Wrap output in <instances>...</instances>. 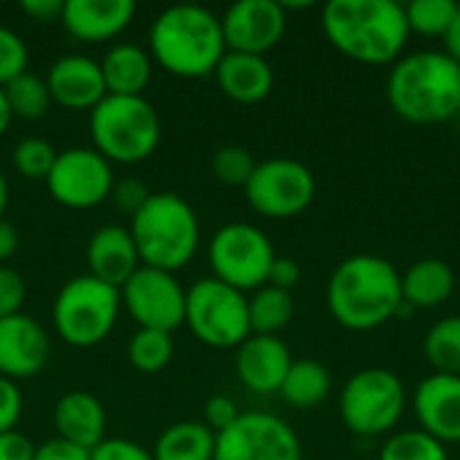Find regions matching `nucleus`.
Masks as SVG:
<instances>
[{
    "instance_id": "nucleus-1",
    "label": "nucleus",
    "mask_w": 460,
    "mask_h": 460,
    "mask_svg": "<svg viewBox=\"0 0 460 460\" xmlns=\"http://www.w3.org/2000/svg\"><path fill=\"white\" fill-rule=\"evenodd\" d=\"M321 24L329 43L361 65H396L412 35L396 0H329Z\"/></svg>"
},
{
    "instance_id": "nucleus-2",
    "label": "nucleus",
    "mask_w": 460,
    "mask_h": 460,
    "mask_svg": "<svg viewBox=\"0 0 460 460\" xmlns=\"http://www.w3.org/2000/svg\"><path fill=\"white\" fill-rule=\"evenodd\" d=\"M326 305L342 329L375 332L404 307L402 275L383 256H350L332 272L326 286Z\"/></svg>"
},
{
    "instance_id": "nucleus-3",
    "label": "nucleus",
    "mask_w": 460,
    "mask_h": 460,
    "mask_svg": "<svg viewBox=\"0 0 460 460\" xmlns=\"http://www.w3.org/2000/svg\"><path fill=\"white\" fill-rule=\"evenodd\" d=\"M151 59L178 78H208L226 54L221 19L205 5H170L148 32Z\"/></svg>"
},
{
    "instance_id": "nucleus-4",
    "label": "nucleus",
    "mask_w": 460,
    "mask_h": 460,
    "mask_svg": "<svg viewBox=\"0 0 460 460\" xmlns=\"http://www.w3.org/2000/svg\"><path fill=\"white\" fill-rule=\"evenodd\" d=\"M385 94L410 124L450 121L460 113V65L447 51H415L391 67Z\"/></svg>"
},
{
    "instance_id": "nucleus-5",
    "label": "nucleus",
    "mask_w": 460,
    "mask_h": 460,
    "mask_svg": "<svg viewBox=\"0 0 460 460\" xmlns=\"http://www.w3.org/2000/svg\"><path fill=\"white\" fill-rule=\"evenodd\" d=\"M143 267L178 272L199 248V218L194 208L175 191H151L146 205L129 218Z\"/></svg>"
},
{
    "instance_id": "nucleus-6",
    "label": "nucleus",
    "mask_w": 460,
    "mask_h": 460,
    "mask_svg": "<svg viewBox=\"0 0 460 460\" xmlns=\"http://www.w3.org/2000/svg\"><path fill=\"white\" fill-rule=\"evenodd\" d=\"M92 143L111 164L146 162L162 140V121L146 97L105 94L89 113Z\"/></svg>"
},
{
    "instance_id": "nucleus-7",
    "label": "nucleus",
    "mask_w": 460,
    "mask_h": 460,
    "mask_svg": "<svg viewBox=\"0 0 460 460\" xmlns=\"http://www.w3.org/2000/svg\"><path fill=\"white\" fill-rule=\"evenodd\" d=\"M119 313H121L119 288L92 275H78L67 280L54 296L51 323L65 345L94 348L113 332Z\"/></svg>"
},
{
    "instance_id": "nucleus-8",
    "label": "nucleus",
    "mask_w": 460,
    "mask_h": 460,
    "mask_svg": "<svg viewBox=\"0 0 460 460\" xmlns=\"http://www.w3.org/2000/svg\"><path fill=\"white\" fill-rule=\"evenodd\" d=\"M407 407V391L396 372L367 367L356 372L340 394V418L356 437L391 434Z\"/></svg>"
},
{
    "instance_id": "nucleus-9",
    "label": "nucleus",
    "mask_w": 460,
    "mask_h": 460,
    "mask_svg": "<svg viewBox=\"0 0 460 460\" xmlns=\"http://www.w3.org/2000/svg\"><path fill=\"white\" fill-rule=\"evenodd\" d=\"M189 332L210 348H240L251 337L248 296L216 278H202L186 291Z\"/></svg>"
},
{
    "instance_id": "nucleus-10",
    "label": "nucleus",
    "mask_w": 460,
    "mask_h": 460,
    "mask_svg": "<svg viewBox=\"0 0 460 460\" xmlns=\"http://www.w3.org/2000/svg\"><path fill=\"white\" fill-rule=\"evenodd\" d=\"M275 259L278 253L270 237L259 226L243 221L221 226L208 245V261L213 278L243 294L267 286Z\"/></svg>"
},
{
    "instance_id": "nucleus-11",
    "label": "nucleus",
    "mask_w": 460,
    "mask_h": 460,
    "mask_svg": "<svg viewBox=\"0 0 460 460\" xmlns=\"http://www.w3.org/2000/svg\"><path fill=\"white\" fill-rule=\"evenodd\" d=\"M245 199L264 218H294L313 205L315 175L296 159L280 156L259 162L251 181L245 183Z\"/></svg>"
},
{
    "instance_id": "nucleus-12",
    "label": "nucleus",
    "mask_w": 460,
    "mask_h": 460,
    "mask_svg": "<svg viewBox=\"0 0 460 460\" xmlns=\"http://www.w3.org/2000/svg\"><path fill=\"white\" fill-rule=\"evenodd\" d=\"M213 460H302L296 431L270 412H240V418L216 434Z\"/></svg>"
},
{
    "instance_id": "nucleus-13",
    "label": "nucleus",
    "mask_w": 460,
    "mask_h": 460,
    "mask_svg": "<svg viewBox=\"0 0 460 460\" xmlns=\"http://www.w3.org/2000/svg\"><path fill=\"white\" fill-rule=\"evenodd\" d=\"M113 183V164L94 148L59 151L46 178L51 199L67 210H92L102 205L111 197Z\"/></svg>"
},
{
    "instance_id": "nucleus-14",
    "label": "nucleus",
    "mask_w": 460,
    "mask_h": 460,
    "mask_svg": "<svg viewBox=\"0 0 460 460\" xmlns=\"http://www.w3.org/2000/svg\"><path fill=\"white\" fill-rule=\"evenodd\" d=\"M121 307L132 315L137 329L172 334L186 318V291L172 272L140 267L121 288Z\"/></svg>"
},
{
    "instance_id": "nucleus-15",
    "label": "nucleus",
    "mask_w": 460,
    "mask_h": 460,
    "mask_svg": "<svg viewBox=\"0 0 460 460\" xmlns=\"http://www.w3.org/2000/svg\"><path fill=\"white\" fill-rule=\"evenodd\" d=\"M286 8L278 0H237L221 16L226 51L264 57L286 35Z\"/></svg>"
},
{
    "instance_id": "nucleus-16",
    "label": "nucleus",
    "mask_w": 460,
    "mask_h": 460,
    "mask_svg": "<svg viewBox=\"0 0 460 460\" xmlns=\"http://www.w3.org/2000/svg\"><path fill=\"white\" fill-rule=\"evenodd\" d=\"M49 356V334L35 318L16 313L0 321V377L30 380L43 372Z\"/></svg>"
},
{
    "instance_id": "nucleus-17",
    "label": "nucleus",
    "mask_w": 460,
    "mask_h": 460,
    "mask_svg": "<svg viewBox=\"0 0 460 460\" xmlns=\"http://www.w3.org/2000/svg\"><path fill=\"white\" fill-rule=\"evenodd\" d=\"M51 102L67 111H94L97 102L108 94L100 62L84 54H65L54 59L46 75Z\"/></svg>"
},
{
    "instance_id": "nucleus-18",
    "label": "nucleus",
    "mask_w": 460,
    "mask_h": 460,
    "mask_svg": "<svg viewBox=\"0 0 460 460\" xmlns=\"http://www.w3.org/2000/svg\"><path fill=\"white\" fill-rule=\"evenodd\" d=\"M412 407L420 431L442 445L460 442V377L434 372L415 388Z\"/></svg>"
},
{
    "instance_id": "nucleus-19",
    "label": "nucleus",
    "mask_w": 460,
    "mask_h": 460,
    "mask_svg": "<svg viewBox=\"0 0 460 460\" xmlns=\"http://www.w3.org/2000/svg\"><path fill=\"white\" fill-rule=\"evenodd\" d=\"M291 364L294 358L286 342L280 337H264V334H251L237 348V358H234L240 383L259 396L278 394Z\"/></svg>"
},
{
    "instance_id": "nucleus-20",
    "label": "nucleus",
    "mask_w": 460,
    "mask_h": 460,
    "mask_svg": "<svg viewBox=\"0 0 460 460\" xmlns=\"http://www.w3.org/2000/svg\"><path fill=\"white\" fill-rule=\"evenodd\" d=\"M137 5L132 0H67L62 11V27L81 43H102L121 35Z\"/></svg>"
},
{
    "instance_id": "nucleus-21",
    "label": "nucleus",
    "mask_w": 460,
    "mask_h": 460,
    "mask_svg": "<svg viewBox=\"0 0 460 460\" xmlns=\"http://www.w3.org/2000/svg\"><path fill=\"white\" fill-rule=\"evenodd\" d=\"M86 264H89L86 275H92L113 288H121L143 267L129 229L119 226V224H105L89 237Z\"/></svg>"
},
{
    "instance_id": "nucleus-22",
    "label": "nucleus",
    "mask_w": 460,
    "mask_h": 460,
    "mask_svg": "<svg viewBox=\"0 0 460 460\" xmlns=\"http://www.w3.org/2000/svg\"><path fill=\"white\" fill-rule=\"evenodd\" d=\"M105 407L97 396L86 391H67L54 404V431L57 439L75 445L81 450H94L105 442Z\"/></svg>"
},
{
    "instance_id": "nucleus-23",
    "label": "nucleus",
    "mask_w": 460,
    "mask_h": 460,
    "mask_svg": "<svg viewBox=\"0 0 460 460\" xmlns=\"http://www.w3.org/2000/svg\"><path fill=\"white\" fill-rule=\"evenodd\" d=\"M213 75H216L218 89L240 105L261 102L264 97H270L275 86V73L270 62L256 54L226 51Z\"/></svg>"
},
{
    "instance_id": "nucleus-24",
    "label": "nucleus",
    "mask_w": 460,
    "mask_h": 460,
    "mask_svg": "<svg viewBox=\"0 0 460 460\" xmlns=\"http://www.w3.org/2000/svg\"><path fill=\"white\" fill-rule=\"evenodd\" d=\"M100 70H102V81H105L108 94L143 97V92L151 84L154 59L137 43H116L100 59Z\"/></svg>"
},
{
    "instance_id": "nucleus-25",
    "label": "nucleus",
    "mask_w": 460,
    "mask_h": 460,
    "mask_svg": "<svg viewBox=\"0 0 460 460\" xmlns=\"http://www.w3.org/2000/svg\"><path fill=\"white\" fill-rule=\"evenodd\" d=\"M456 275L442 259H420L402 275V296L407 307L434 310L453 296Z\"/></svg>"
},
{
    "instance_id": "nucleus-26",
    "label": "nucleus",
    "mask_w": 460,
    "mask_h": 460,
    "mask_svg": "<svg viewBox=\"0 0 460 460\" xmlns=\"http://www.w3.org/2000/svg\"><path fill=\"white\" fill-rule=\"evenodd\" d=\"M151 456L154 460H213L216 434L199 420H181L162 431Z\"/></svg>"
},
{
    "instance_id": "nucleus-27",
    "label": "nucleus",
    "mask_w": 460,
    "mask_h": 460,
    "mask_svg": "<svg viewBox=\"0 0 460 460\" xmlns=\"http://www.w3.org/2000/svg\"><path fill=\"white\" fill-rule=\"evenodd\" d=\"M278 394L283 396L286 404H291L296 410H315L332 394V375L321 361L299 358L291 364Z\"/></svg>"
},
{
    "instance_id": "nucleus-28",
    "label": "nucleus",
    "mask_w": 460,
    "mask_h": 460,
    "mask_svg": "<svg viewBox=\"0 0 460 460\" xmlns=\"http://www.w3.org/2000/svg\"><path fill=\"white\" fill-rule=\"evenodd\" d=\"M294 318V294L264 286L253 291L248 299V321H251V334H264V337H278Z\"/></svg>"
},
{
    "instance_id": "nucleus-29",
    "label": "nucleus",
    "mask_w": 460,
    "mask_h": 460,
    "mask_svg": "<svg viewBox=\"0 0 460 460\" xmlns=\"http://www.w3.org/2000/svg\"><path fill=\"white\" fill-rule=\"evenodd\" d=\"M423 353L437 375L460 377V315H447L431 326L423 342Z\"/></svg>"
},
{
    "instance_id": "nucleus-30",
    "label": "nucleus",
    "mask_w": 460,
    "mask_h": 460,
    "mask_svg": "<svg viewBox=\"0 0 460 460\" xmlns=\"http://www.w3.org/2000/svg\"><path fill=\"white\" fill-rule=\"evenodd\" d=\"M11 116L13 119H24V121H38L49 113L51 105V94L46 86V78L35 75V73H22L13 81H8L3 86Z\"/></svg>"
},
{
    "instance_id": "nucleus-31",
    "label": "nucleus",
    "mask_w": 460,
    "mask_h": 460,
    "mask_svg": "<svg viewBox=\"0 0 460 460\" xmlns=\"http://www.w3.org/2000/svg\"><path fill=\"white\" fill-rule=\"evenodd\" d=\"M172 353H175L172 334L154 332V329H137L135 337L129 340V348H127L129 364L143 375L162 372L172 361Z\"/></svg>"
},
{
    "instance_id": "nucleus-32",
    "label": "nucleus",
    "mask_w": 460,
    "mask_h": 460,
    "mask_svg": "<svg viewBox=\"0 0 460 460\" xmlns=\"http://www.w3.org/2000/svg\"><path fill=\"white\" fill-rule=\"evenodd\" d=\"M456 0H412L410 5H404L410 32H418L423 38H445L456 19Z\"/></svg>"
},
{
    "instance_id": "nucleus-33",
    "label": "nucleus",
    "mask_w": 460,
    "mask_h": 460,
    "mask_svg": "<svg viewBox=\"0 0 460 460\" xmlns=\"http://www.w3.org/2000/svg\"><path fill=\"white\" fill-rule=\"evenodd\" d=\"M380 460H447V453L426 431H396L385 439Z\"/></svg>"
},
{
    "instance_id": "nucleus-34",
    "label": "nucleus",
    "mask_w": 460,
    "mask_h": 460,
    "mask_svg": "<svg viewBox=\"0 0 460 460\" xmlns=\"http://www.w3.org/2000/svg\"><path fill=\"white\" fill-rule=\"evenodd\" d=\"M57 154L54 146L43 137H24L13 146L11 151V164L13 170L27 178V181H46L54 162H57Z\"/></svg>"
},
{
    "instance_id": "nucleus-35",
    "label": "nucleus",
    "mask_w": 460,
    "mask_h": 460,
    "mask_svg": "<svg viewBox=\"0 0 460 460\" xmlns=\"http://www.w3.org/2000/svg\"><path fill=\"white\" fill-rule=\"evenodd\" d=\"M256 164L259 162L253 159V154L245 146H221L213 154L210 170L224 186H243L245 189V183L251 181Z\"/></svg>"
},
{
    "instance_id": "nucleus-36",
    "label": "nucleus",
    "mask_w": 460,
    "mask_h": 460,
    "mask_svg": "<svg viewBox=\"0 0 460 460\" xmlns=\"http://www.w3.org/2000/svg\"><path fill=\"white\" fill-rule=\"evenodd\" d=\"M27 62H30V54H27V43L22 40V35L0 24V86L27 73Z\"/></svg>"
},
{
    "instance_id": "nucleus-37",
    "label": "nucleus",
    "mask_w": 460,
    "mask_h": 460,
    "mask_svg": "<svg viewBox=\"0 0 460 460\" xmlns=\"http://www.w3.org/2000/svg\"><path fill=\"white\" fill-rule=\"evenodd\" d=\"M24 296H27V286H24V278L0 264V321L3 318H11L16 313H22V305H24Z\"/></svg>"
},
{
    "instance_id": "nucleus-38",
    "label": "nucleus",
    "mask_w": 460,
    "mask_h": 460,
    "mask_svg": "<svg viewBox=\"0 0 460 460\" xmlns=\"http://www.w3.org/2000/svg\"><path fill=\"white\" fill-rule=\"evenodd\" d=\"M24 399L13 380L0 377V434L16 431V423L22 420Z\"/></svg>"
},
{
    "instance_id": "nucleus-39",
    "label": "nucleus",
    "mask_w": 460,
    "mask_h": 460,
    "mask_svg": "<svg viewBox=\"0 0 460 460\" xmlns=\"http://www.w3.org/2000/svg\"><path fill=\"white\" fill-rule=\"evenodd\" d=\"M148 197H151V191H148L146 183L137 181V178H124V181L113 183V191H111V199L116 202V208H119L121 213H127L129 218L146 205Z\"/></svg>"
},
{
    "instance_id": "nucleus-40",
    "label": "nucleus",
    "mask_w": 460,
    "mask_h": 460,
    "mask_svg": "<svg viewBox=\"0 0 460 460\" xmlns=\"http://www.w3.org/2000/svg\"><path fill=\"white\" fill-rule=\"evenodd\" d=\"M89 460H154L151 450H146L137 442L129 439H105L100 442L92 453Z\"/></svg>"
},
{
    "instance_id": "nucleus-41",
    "label": "nucleus",
    "mask_w": 460,
    "mask_h": 460,
    "mask_svg": "<svg viewBox=\"0 0 460 460\" xmlns=\"http://www.w3.org/2000/svg\"><path fill=\"white\" fill-rule=\"evenodd\" d=\"M240 418V410H237V404L229 399V396H210L208 402H205V426L213 431V434H221V431H226L234 420Z\"/></svg>"
},
{
    "instance_id": "nucleus-42",
    "label": "nucleus",
    "mask_w": 460,
    "mask_h": 460,
    "mask_svg": "<svg viewBox=\"0 0 460 460\" xmlns=\"http://www.w3.org/2000/svg\"><path fill=\"white\" fill-rule=\"evenodd\" d=\"M299 278H302L299 264L294 259H288V256H278L272 261L267 286H275V288H283V291H294V286L299 283Z\"/></svg>"
},
{
    "instance_id": "nucleus-43",
    "label": "nucleus",
    "mask_w": 460,
    "mask_h": 460,
    "mask_svg": "<svg viewBox=\"0 0 460 460\" xmlns=\"http://www.w3.org/2000/svg\"><path fill=\"white\" fill-rule=\"evenodd\" d=\"M32 460H89V450H81L62 439H51V442H43L35 447Z\"/></svg>"
},
{
    "instance_id": "nucleus-44",
    "label": "nucleus",
    "mask_w": 460,
    "mask_h": 460,
    "mask_svg": "<svg viewBox=\"0 0 460 460\" xmlns=\"http://www.w3.org/2000/svg\"><path fill=\"white\" fill-rule=\"evenodd\" d=\"M35 456V445L19 434V431H8L0 434V460H32Z\"/></svg>"
},
{
    "instance_id": "nucleus-45",
    "label": "nucleus",
    "mask_w": 460,
    "mask_h": 460,
    "mask_svg": "<svg viewBox=\"0 0 460 460\" xmlns=\"http://www.w3.org/2000/svg\"><path fill=\"white\" fill-rule=\"evenodd\" d=\"M19 8L35 22H59L65 11V0H22Z\"/></svg>"
},
{
    "instance_id": "nucleus-46",
    "label": "nucleus",
    "mask_w": 460,
    "mask_h": 460,
    "mask_svg": "<svg viewBox=\"0 0 460 460\" xmlns=\"http://www.w3.org/2000/svg\"><path fill=\"white\" fill-rule=\"evenodd\" d=\"M19 251V232L11 221H0V264H5Z\"/></svg>"
},
{
    "instance_id": "nucleus-47",
    "label": "nucleus",
    "mask_w": 460,
    "mask_h": 460,
    "mask_svg": "<svg viewBox=\"0 0 460 460\" xmlns=\"http://www.w3.org/2000/svg\"><path fill=\"white\" fill-rule=\"evenodd\" d=\"M445 43H447V54L460 65V3L458 11H456V19H453V24L447 30V35H445Z\"/></svg>"
},
{
    "instance_id": "nucleus-48",
    "label": "nucleus",
    "mask_w": 460,
    "mask_h": 460,
    "mask_svg": "<svg viewBox=\"0 0 460 460\" xmlns=\"http://www.w3.org/2000/svg\"><path fill=\"white\" fill-rule=\"evenodd\" d=\"M13 116H11V108H8V100H5V92L0 86V137L5 135V129L11 127Z\"/></svg>"
},
{
    "instance_id": "nucleus-49",
    "label": "nucleus",
    "mask_w": 460,
    "mask_h": 460,
    "mask_svg": "<svg viewBox=\"0 0 460 460\" xmlns=\"http://www.w3.org/2000/svg\"><path fill=\"white\" fill-rule=\"evenodd\" d=\"M5 208H8V181H5V175L0 172V221H3V216H5Z\"/></svg>"
}]
</instances>
